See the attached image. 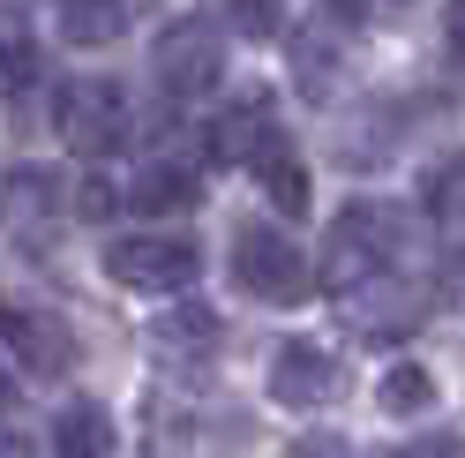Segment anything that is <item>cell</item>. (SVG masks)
<instances>
[{
    "instance_id": "obj_22",
    "label": "cell",
    "mask_w": 465,
    "mask_h": 458,
    "mask_svg": "<svg viewBox=\"0 0 465 458\" xmlns=\"http://www.w3.org/2000/svg\"><path fill=\"white\" fill-rule=\"evenodd\" d=\"M398 458H458L443 436H420V443H398Z\"/></svg>"
},
{
    "instance_id": "obj_11",
    "label": "cell",
    "mask_w": 465,
    "mask_h": 458,
    "mask_svg": "<svg viewBox=\"0 0 465 458\" xmlns=\"http://www.w3.org/2000/svg\"><path fill=\"white\" fill-rule=\"evenodd\" d=\"M53 451L61 458H113V421L98 398H75V406L53 413Z\"/></svg>"
},
{
    "instance_id": "obj_20",
    "label": "cell",
    "mask_w": 465,
    "mask_h": 458,
    "mask_svg": "<svg viewBox=\"0 0 465 458\" xmlns=\"http://www.w3.org/2000/svg\"><path fill=\"white\" fill-rule=\"evenodd\" d=\"M113 204H121V188H113V181H98V174H91V181L75 188V211H83V218H105Z\"/></svg>"
},
{
    "instance_id": "obj_21",
    "label": "cell",
    "mask_w": 465,
    "mask_h": 458,
    "mask_svg": "<svg viewBox=\"0 0 465 458\" xmlns=\"http://www.w3.org/2000/svg\"><path fill=\"white\" fill-rule=\"evenodd\" d=\"M285 458H345V443H338V436H301Z\"/></svg>"
},
{
    "instance_id": "obj_2",
    "label": "cell",
    "mask_w": 465,
    "mask_h": 458,
    "mask_svg": "<svg viewBox=\"0 0 465 458\" xmlns=\"http://www.w3.org/2000/svg\"><path fill=\"white\" fill-rule=\"evenodd\" d=\"M232 278L248 285L255 301H278V308H293L308 301V285H315V264H308V248L293 234H278V225H241L232 234Z\"/></svg>"
},
{
    "instance_id": "obj_18",
    "label": "cell",
    "mask_w": 465,
    "mask_h": 458,
    "mask_svg": "<svg viewBox=\"0 0 465 458\" xmlns=\"http://www.w3.org/2000/svg\"><path fill=\"white\" fill-rule=\"evenodd\" d=\"M420 204H428V218L443 225V234H465V158L435 165V174L420 181Z\"/></svg>"
},
{
    "instance_id": "obj_8",
    "label": "cell",
    "mask_w": 465,
    "mask_h": 458,
    "mask_svg": "<svg viewBox=\"0 0 465 458\" xmlns=\"http://www.w3.org/2000/svg\"><path fill=\"white\" fill-rule=\"evenodd\" d=\"M353 324H361V338H391V331H420L428 324V308H435V294L420 278H398V271H375V278H361L353 294Z\"/></svg>"
},
{
    "instance_id": "obj_14",
    "label": "cell",
    "mask_w": 465,
    "mask_h": 458,
    "mask_svg": "<svg viewBox=\"0 0 465 458\" xmlns=\"http://www.w3.org/2000/svg\"><path fill=\"white\" fill-rule=\"evenodd\" d=\"M128 31V0H61V38L68 45H113Z\"/></svg>"
},
{
    "instance_id": "obj_16",
    "label": "cell",
    "mask_w": 465,
    "mask_h": 458,
    "mask_svg": "<svg viewBox=\"0 0 465 458\" xmlns=\"http://www.w3.org/2000/svg\"><path fill=\"white\" fill-rule=\"evenodd\" d=\"M375 406L383 413H398V421H420V413H435V376L420 361H398L383 383H375Z\"/></svg>"
},
{
    "instance_id": "obj_9",
    "label": "cell",
    "mask_w": 465,
    "mask_h": 458,
    "mask_svg": "<svg viewBox=\"0 0 465 458\" xmlns=\"http://www.w3.org/2000/svg\"><path fill=\"white\" fill-rule=\"evenodd\" d=\"M271 135H278L271 98H263V91H241V98H225V105H218V121H211V128H203V151H211L218 165H248Z\"/></svg>"
},
{
    "instance_id": "obj_24",
    "label": "cell",
    "mask_w": 465,
    "mask_h": 458,
    "mask_svg": "<svg viewBox=\"0 0 465 458\" xmlns=\"http://www.w3.org/2000/svg\"><path fill=\"white\" fill-rule=\"evenodd\" d=\"M0 458H31V451H23V443H15V436H0Z\"/></svg>"
},
{
    "instance_id": "obj_15",
    "label": "cell",
    "mask_w": 465,
    "mask_h": 458,
    "mask_svg": "<svg viewBox=\"0 0 465 458\" xmlns=\"http://www.w3.org/2000/svg\"><path fill=\"white\" fill-rule=\"evenodd\" d=\"M338 23L331 31H301L293 38V75H301V98L308 105H331V75H338Z\"/></svg>"
},
{
    "instance_id": "obj_10",
    "label": "cell",
    "mask_w": 465,
    "mask_h": 458,
    "mask_svg": "<svg viewBox=\"0 0 465 458\" xmlns=\"http://www.w3.org/2000/svg\"><path fill=\"white\" fill-rule=\"evenodd\" d=\"M218 338H225V324H218V308H203V301H181V308H165V316L151 324V346L173 368H203L218 353Z\"/></svg>"
},
{
    "instance_id": "obj_12",
    "label": "cell",
    "mask_w": 465,
    "mask_h": 458,
    "mask_svg": "<svg viewBox=\"0 0 465 458\" xmlns=\"http://www.w3.org/2000/svg\"><path fill=\"white\" fill-rule=\"evenodd\" d=\"M53 204H61V174H53V165H15V174L0 181V218L8 225L53 218Z\"/></svg>"
},
{
    "instance_id": "obj_19",
    "label": "cell",
    "mask_w": 465,
    "mask_h": 458,
    "mask_svg": "<svg viewBox=\"0 0 465 458\" xmlns=\"http://www.w3.org/2000/svg\"><path fill=\"white\" fill-rule=\"evenodd\" d=\"M232 31H248V38H278V23H285V8L278 0H232Z\"/></svg>"
},
{
    "instance_id": "obj_5",
    "label": "cell",
    "mask_w": 465,
    "mask_h": 458,
    "mask_svg": "<svg viewBox=\"0 0 465 458\" xmlns=\"http://www.w3.org/2000/svg\"><path fill=\"white\" fill-rule=\"evenodd\" d=\"M105 271L121 278L128 294H181L203 271V248L188 234H128V241L105 248Z\"/></svg>"
},
{
    "instance_id": "obj_17",
    "label": "cell",
    "mask_w": 465,
    "mask_h": 458,
    "mask_svg": "<svg viewBox=\"0 0 465 458\" xmlns=\"http://www.w3.org/2000/svg\"><path fill=\"white\" fill-rule=\"evenodd\" d=\"M135 211H188L195 204V174L188 165H173V158H158V165H143V181H135V195H128Z\"/></svg>"
},
{
    "instance_id": "obj_1",
    "label": "cell",
    "mask_w": 465,
    "mask_h": 458,
    "mask_svg": "<svg viewBox=\"0 0 465 458\" xmlns=\"http://www.w3.org/2000/svg\"><path fill=\"white\" fill-rule=\"evenodd\" d=\"M398 264H405V218L383 211V204H345L338 225H331V255H323L331 294H353L361 278L398 271Z\"/></svg>"
},
{
    "instance_id": "obj_4",
    "label": "cell",
    "mask_w": 465,
    "mask_h": 458,
    "mask_svg": "<svg viewBox=\"0 0 465 458\" xmlns=\"http://www.w3.org/2000/svg\"><path fill=\"white\" fill-rule=\"evenodd\" d=\"M61 135H68V151H83V158H105V151H121V143L135 135V105H128V91L113 75H75L68 91H61Z\"/></svg>"
},
{
    "instance_id": "obj_6",
    "label": "cell",
    "mask_w": 465,
    "mask_h": 458,
    "mask_svg": "<svg viewBox=\"0 0 465 458\" xmlns=\"http://www.w3.org/2000/svg\"><path fill=\"white\" fill-rule=\"evenodd\" d=\"M0 346L15 353L23 376H75V361H83L75 324L53 316V308H38V301H8L0 308Z\"/></svg>"
},
{
    "instance_id": "obj_13",
    "label": "cell",
    "mask_w": 465,
    "mask_h": 458,
    "mask_svg": "<svg viewBox=\"0 0 465 458\" xmlns=\"http://www.w3.org/2000/svg\"><path fill=\"white\" fill-rule=\"evenodd\" d=\"M248 165L263 174V188H271V204H278V211H293V218L308 211V174H301V158H293V143H285V135H271Z\"/></svg>"
},
{
    "instance_id": "obj_7",
    "label": "cell",
    "mask_w": 465,
    "mask_h": 458,
    "mask_svg": "<svg viewBox=\"0 0 465 458\" xmlns=\"http://www.w3.org/2000/svg\"><path fill=\"white\" fill-rule=\"evenodd\" d=\"M338 391H345V376H338V353L331 346H315V338H285V346L271 353V398H278V406L315 413V406H331Z\"/></svg>"
},
{
    "instance_id": "obj_3",
    "label": "cell",
    "mask_w": 465,
    "mask_h": 458,
    "mask_svg": "<svg viewBox=\"0 0 465 458\" xmlns=\"http://www.w3.org/2000/svg\"><path fill=\"white\" fill-rule=\"evenodd\" d=\"M151 75L173 98H211L218 75H225V31L211 15H173L151 45Z\"/></svg>"
},
{
    "instance_id": "obj_23",
    "label": "cell",
    "mask_w": 465,
    "mask_h": 458,
    "mask_svg": "<svg viewBox=\"0 0 465 458\" xmlns=\"http://www.w3.org/2000/svg\"><path fill=\"white\" fill-rule=\"evenodd\" d=\"M443 31H450V45L465 53V0H450V15H443Z\"/></svg>"
}]
</instances>
